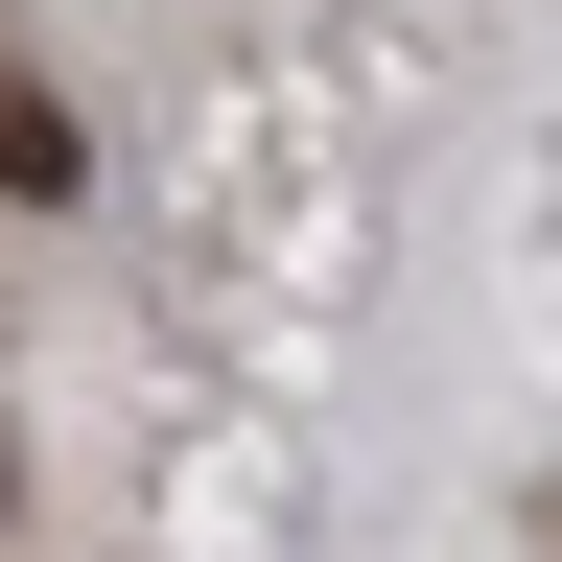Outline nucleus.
<instances>
[{
	"label": "nucleus",
	"mask_w": 562,
	"mask_h": 562,
	"mask_svg": "<svg viewBox=\"0 0 562 562\" xmlns=\"http://www.w3.org/2000/svg\"><path fill=\"white\" fill-rule=\"evenodd\" d=\"M0 188H24V211H70V188H94V140H70V94H47V70H0Z\"/></svg>",
	"instance_id": "f257e3e1"
}]
</instances>
